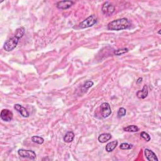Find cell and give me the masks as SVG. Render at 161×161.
Masks as SVG:
<instances>
[{
	"instance_id": "6da1fadb",
	"label": "cell",
	"mask_w": 161,
	"mask_h": 161,
	"mask_svg": "<svg viewBox=\"0 0 161 161\" xmlns=\"http://www.w3.org/2000/svg\"><path fill=\"white\" fill-rule=\"evenodd\" d=\"M25 28L23 27H20L16 30L13 36L7 40L4 43L3 49L6 52L12 51L15 48L17 47L18 44L25 34Z\"/></svg>"
},
{
	"instance_id": "7a4b0ae2",
	"label": "cell",
	"mask_w": 161,
	"mask_h": 161,
	"mask_svg": "<svg viewBox=\"0 0 161 161\" xmlns=\"http://www.w3.org/2000/svg\"><path fill=\"white\" fill-rule=\"evenodd\" d=\"M130 26V23L127 18H122L115 20L108 25V29L112 31H120L125 29H127Z\"/></svg>"
},
{
	"instance_id": "3957f363",
	"label": "cell",
	"mask_w": 161,
	"mask_h": 161,
	"mask_svg": "<svg viewBox=\"0 0 161 161\" xmlns=\"http://www.w3.org/2000/svg\"><path fill=\"white\" fill-rule=\"evenodd\" d=\"M97 22V17L96 15H92L88 17L86 19L83 20V22H80L78 25L79 29H84L87 28L91 27H93Z\"/></svg>"
},
{
	"instance_id": "277c9868",
	"label": "cell",
	"mask_w": 161,
	"mask_h": 161,
	"mask_svg": "<svg viewBox=\"0 0 161 161\" xmlns=\"http://www.w3.org/2000/svg\"><path fill=\"white\" fill-rule=\"evenodd\" d=\"M18 154L21 157L34 160L37 157V154L33 150H25V149H19L18 150Z\"/></svg>"
},
{
	"instance_id": "5b68a950",
	"label": "cell",
	"mask_w": 161,
	"mask_h": 161,
	"mask_svg": "<svg viewBox=\"0 0 161 161\" xmlns=\"http://www.w3.org/2000/svg\"><path fill=\"white\" fill-rule=\"evenodd\" d=\"M102 10V12L104 15H108V16H110V15H112L115 12V8L112 3L107 1L103 4Z\"/></svg>"
},
{
	"instance_id": "8992f818",
	"label": "cell",
	"mask_w": 161,
	"mask_h": 161,
	"mask_svg": "<svg viewBox=\"0 0 161 161\" xmlns=\"http://www.w3.org/2000/svg\"><path fill=\"white\" fill-rule=\"evenodd\" d=\"M101 113H102V117L104 118H108L110 115L112 114V109L109 103H103L101 104Z\"/></svg>"
},
{
	"instance_id": "52a82bcc",
	"label": "cell",
	"mask_w": 161,
	"mask_h": 161,
	"mask_svg": "<svg viewBox=\"0 0 161 161\" xmlns=\"http://www.w3.org/2000/svg\"><path fill=\"white\" fill-rule=\"evenodd\" d=\"M0 117H1V119L4 122H10L13 120V114L10 110L8 109H4L1 111Z\"/></svg>"
},
{
	"instance_id": "ba28073f",
	"label": "cell",
	"mask_w": 161,
	"mask_h": 161,
	"mask_svg": "<svg viewBox=\"0 0 161 161\" xmlns=\"http://www.w3.org/2000/svg\"><path fill=\"white\" fill-rule=\"evenodd\" d=\"M14 108L16 110L17 112L21 115L24 118H28L30 116V113L27 111V110L23 107V106L19 104H15L14 105Z\"/></svg>"
},
{
	"instance_id": "9c48e42d",
	"label": "cell",
	"mask_w": 161,
	"mask_h": 161,
	"mask_svg": "<svg viewBox=\"0 0 161 161\" xmlns=\"http://www.w3.org/2000/svg\"><path fill=\"white\" fill-rule=\"evenodd\" d=\"M144 154L145 155V157L149 161H158V159L156 156V154L149 149H145L144 150Z\"/></svg>"
},
{
	"instance_id": "30bf717a",
	"label": "cell",
	"mask_w": 161,
	"mask_h": 161,
	"mask_svg": "<svg viewBox=\"0 0 161 161\" xmlns=\"http://www.w3.org/2000/svg\"><path fill=\"white\" fill-rule=\"evenodd\" d=\"M73 4H74L73 1H60L57 3L56 7L57 8L60 9H66L71 7Z\"/></svg>"
},
{
	"instance_id": "8fae6325",
	"label": "cell",
	"mask_w": 161,
	"mask_h": 161,
	"mask_svg": "<svg viewBox=\"0 0 161 161\" xmlns=\"http://www.w3.org/2000/svg\"><path fill=\"white\" fill-rule=\"evenodd\" d=\"M148 94V87L147 85L145 84L142 90H139L137 92V96L139 99H145L146 97H147Z\"/></svg>"
},
{
	"instance_id": "7c38bea8",
	"label": "cell",
	"mask_w": 161,
	"mask_h": 161,
	"mask_svg": "<svg viewBox=\"0 0 161 161\" xmlns=\"http://www.w3.org/2000/svg\"><path fill=\"white\" fill-rule=\"evenodd\" d=\"M112 138V136L110 133H102L99 135L98 138V140L100 143H106Z\"/></svg>"
},
{
	"instance_id": "4fadbf2b",
	"label": "cell",
	"mask_w": 161,
	"mask_h": 161,
	"mask_svg": "<svg viewBox=\"0 0 161 161\" xmlns=\"http://www.w3.org/2000/svg\"><path fill=\"white\" fill-rule=\"evenodd\" d=\"M118 142L117 140H115V141H112V142H109L107 145H106V151L108 152H112V151L117 147V146L118 145Z\"/></svg>"
},
{
	"instance_id": "5bb4252c",
	"label": "cell",
	"mask_w": 161,
	"mask_h": 161,
	"mask_svg": "<svg viewBox=\"0 0 161 161\" xmlns=\"http://www.w3.org/2000/svg\"><path fill=\"white\" fill-rule=\"evenodd\" d=\"M74 137L75 135L73 132H68L64 135L63 140L65 143H70L74 140Z\"/></svg>"
},
{
	"instance_id": "9a60e30c",
	"label": "cell",
	"mask_w": 161,
	"mask_h": 161,
	"mask_svg": "<svg viewBox=\"0 0 161 161\" xmlns=\"http://www.w3.org/2000/svg\"><path fill=\"white\" fill-rule=\"evenodd\" d=\"M123 130L125 132H137L139 131V128L135 125H131L126 127H124Z\"/></svg>"
},
{
	"instance_id": "2e32d148",
	"label": "cell",
	"mask_w": 161,
	"mask_h": 161,
	"mask_svg": "<svg viewBox=\"0 0 161 161\" xmlns=\"http://www.w3.org/2000/svg\"><path fill=\"white\" fill-rule=\"evenodd\" d=\"M32 141L34 143L41 145L44 144V139L41 137H39V136H33V137H32Z\"/></svg>"
},
{
	"instance_id": "e0dca14e",
	"label": "cell",
	"mask_w": 161,
	"mask_h": 161,
	"mask_svg": "<svg viewBox=\"0 0 161 161\" xmlns=\"http://www.w3.org/2000/svg\"><path fill=\"white\" fill-rule=\"evenodd\" d=\"M128 52V49L127 48H123V49H121L115 50L114 54L115 55H118V56H120V55L125 54L126 53H127Z\"/></svg>"
},
{
	"instance_id": "ac0fdd59",
	"label": "cell",
	"mask_w": 161,
	"mask_h": 161,
	"mask_svg": "<svg viewBox=\"0 0 161 161\" xmlns=\"http://www.w3.org/2000/svg\"><path fill=\"white\" fill-rule=\"evenodd\" d=\"M132 147H133V145L128 144V143H122L120 145V148L122 150H129V149H132Z\"/></svg>"
},
{
	"instance_id": "d6986e66",
	"label": "cell",
	"mask_w": 161,
	"mask_h": 161,
	"mask_svg": "<svg viewBox=\"0 0 161 161\" xmlns=\"http://www.w3.org/2000/svg\"><path fill=\"white\" fill-rule=\"evenodd\" d=\"M126 113H127V110H126L124 108H120L118 111V113H117V116L118 118H120L122 117H123L124 116H125Z\"/></svg>"
},
{
	"instance_id": "ffe728a7",
	"label": "cell",
	"mask_w": 161,
	"mask_h": 161,
	"mask_svg": "<svg viewBox=\"0 0 161 161\" xmlns=\"http://www.w3.org/2000/svg\"><path fill=\"white\" fill-rule=\"evenodd\" d=\"M140 137L142 139H143L144 140H145L146 142H149L151 139L150 136L149 135V134L145 132H142L140 133Z\"/></svg>"
},
{
	"instance_id": "44dd1931",
	"label": "cell",
	"mask_w": 161,
	"mask_h": 161,
	"mask_svg": "<svg viewBox=\"0 0 161 161\" xmlns=\"http://www.w3.org/2000/svg\"><path fill=\"white\" fill-rule=\"evenodd\" d=\"M93 84H94V83L91 81V80H88V81H86L84 84L83 88L86 89H88L90 88H91L93 86Z\"/></svg>"
},
{
	"instance_id": "7402d4cb",
	"label": "cell",
	"mask_w": 161,
	"mask_h": 161,
	"mask_svg": "<svg viewBox=\"0 0 161 161\" xmlns=\"http://www.w3.org/2000/svg\"><path fill=\"white\" fill-rule=\"evenodd\" d=\"M142 78H139L138 79V80H137V82H136V83H137V84H140V83H142Z\"/></svg>"
}]
</instances>
